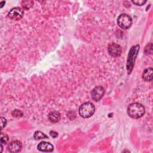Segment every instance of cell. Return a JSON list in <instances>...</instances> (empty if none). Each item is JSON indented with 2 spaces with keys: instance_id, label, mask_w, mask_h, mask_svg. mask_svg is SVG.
Here are the masks:
<instances>
[{
  "instance_id": "obj_16",
  "label": "cell",
  "mask_w": 153,
  "mask_h": 153,
  "mask_svg": "<svg viewBox=\"0 0 153 153\" xmlns=\"http://www.w3.org/2000/svg\"><path fill=\"white\" fill-rule=\"evenodd\" d=\"M12 115L13 117H20L22 116L23 114L18 109H15L12 112Z\"/></svg>"
},
{
  "instance_id": "obj_8",
  "label": "cell",
  "mask_w": 153,
  "mask_h": 153,
  "mask_svg": "<svg viewBox=\"0 0 153 153\" xmlns=\"http://www.w3.org/2000/svg\"><path fill=\"white\" fill-rule=\"evenodd\" d=\"M22 144L19 140H14L10 143L8 146V150L10 152H18L21 151Z\"/></svg>"
},
{
  "instance_id": "obj_17",
  "label": "cell",
  "mask_w": 153,
  "mask_h": 153,
  "mask_svg": "<svg viewBox=\"0 0 153 153\" xmlns=\"http://www.w3.org/2000/svg\"><path fill=\"white\" fill-rule=\"evenodd\" d=\"M7 124V120L4 117H1V130H2Z\"/></svg>"
},
{
  "instance_id": "obj_18",
  "label": "cell",
  "mask_w": 153,
  "mask_h": 153,
  "mask_svg": "<svg viewBox=\"0 0 153 153\" xmlns=\"http://www.w3.org/2000/svg\"><path fill=\"white\" fill-rule=\"evenodd\" d=\"M50 134L51 135V137H56L57 136V135H58V134H57V132H56V131H51L50 132Z\"/></svg>"
},
{
  "instance_id": "obj_14",
  "label": "cell",
  "mask_w": 153,
  "mask_h": 153,
  "mask_svg": "<svg viewBox=\"0 0 153 153\" xmlns=\"http://www.w3.org/2000/svg\"><path fill=\"white\" fill-rule=\"evenodd\" d=\"M8 136L5 134H4L2 133H1V139H0V142L1 143H4V144H6L8 141Z\"/></svg>"
},
{
  "instance_id": "obj_5",
  "label": "cell",
  "mask_w": 153,
  "mask_h": 153,
  "mask_svg": "<svg viewBox=\"0 0 153 153\" xmlns=\"http://www.w3.org/2000/svg\"><path fill=\"white\" fill-rule=\"evenodd\" d=\"M23 16V11L20 7H14L12 8L8 14V17L14 20H19Z\"/></svg>"
},
{
  "instance_id": "obj_15",
  "label": "cell",
  "mask_w": 153,
  "mask_h": 153,
  "mask_svg": "<svg viewBox=\"0 0 153 153\" xmlns=\"http://www.w3.org/2000/svg\"><path fill=\"white\" fill-rule=\"evenodd\" d=\"M131 2L134 4L136 5L137 6H142V5H144L146 2V1H144V0H136V1H132Z\"/></svg>"
},
{
  "instance_id": "obj_9",
  "label": "cell",
  "mask_w": 153,
  "mask_h": 153,
  "mask_svg": "<svg viewBox=\"0 0 153 153\" xmlns=\"http://www.w3.org/2000/svg\"><path fill=\"white\" fill-rule=\"evenodd\" d=\"M38 149L42 152H52L53 151V146L49 142H41L38 146Z\"/></svg>"
},
{
  "instance_id": "obj_1",
  "label": "cell",
  "mask_w": 153,
  "mask_h": 153,
  "mask_svg": "<svg viewBox=\"0 0 153 153\" xmlns=\"http://www.w3.org/2000/svg\"><path fill=\"white\" fill-rule=\"evenodd\" d=\"M128 115L133 118H139L142 117L145 113L144 106L139 103H131L127 108Z\"/></svg>"
},
{
  "instance_id": "obj_4",
  "label": "cell",
  "mask_w": 153,
  "mask_h": 153,
  "mask_svg": "<svg viewBox=\"0 0 153 153\" xmlns=\"http://www.w3.org/2000/svg\"><path fill=\"white\" fill-rule=\"evenodd\" d=\"M139 50V45H136L134 47H133L130 50V51L128 54V60H127V70L128 72L130 73V71L132 70L133 67V64L135 60V58L137 56V52Z\"/></svg>"
},
{
  "instance_id": "obj_13",
  "label": "cell",
  "mask_w": 153,
  "mask_h": 153,
  "mask_svg": "<svg viewBox=\"0 0 153 153\" xmlns=\"http://www.w3.org/2000/svg\"><path fill=\"white\" fill-rule=\"evenodd\" d=\"M33 2L32 1H23L22 2V6L24 9L28 10L32 7Z\"/></svg>"
},
{
  "instance_id": "obj_19",
  "label": "cell",
  "mask_w": 153,
  "mask_h": 153,
  "mask_svg": "<svg viewBox=\"0 0 153 153\" xmlns=\"http://www.w3.org/2000/svg\"><path fill=\"white\" fill-rule=\"evenodd\" d=\"M5 1H2V2H1V4H1L0 7H1V8H2V7H3V5H3V4H5Z\"/></svg>"
},
{
  "instance_id": "obj_2",
  "label": "cell",
  "mask_w": 153,
  "mask_h": 153,
  "mask_svg": "<svg viewBox=\"0 0 153 153\" xmlns=\"http://www.w3.org/2000/svg\"><path fill=\"white\" fill-rule=\"evenodd\" d=\"M78 111L81 117L86 118L93 115L95 111V107L91 102H85L79 106Z\"/></svg>"
},
{
  "instance_id": "obj_7",
  "label": "cell",
  "mask_w": 153,
  "mask_h": 153,
  "mask_svg": "<svg viewBox=\"0 0 153 153\" xmlns=\"http://www.w3.org/2000/svg\"><path fill=\"white\" fill-rule=\"evenodd\" d=\"M105 90L102 86H97L91 91V96L93 100L96 101L99 100L104 95Z\"/></svg>"
},
{
  "instance_id": "obj_10",
  "label": "cell",
  "mask_w": 153,
  "mask_h": 153,
  "mask_svg": "<svg viewBox=\"0 0 153 153\" xmlns=\"http://www.w3.org/2000/svg\"><path fill=\"white\" fill-rule=\"evenodd\" d=\"M48 118L50 122L53 123H56L59 121L60 119V115L57 111H53L49 113V114L48 115Z\"/></svg>"
},
{
  "instance_id": "obj_3",
  "label": "cell",
  "mask_w": 153,
  "mask_h": 153,
  "mask_svg": "<svg viewBox=\"0 0 153 153\" xmlns=\"http://www.w3.org/2000/svg\"><path fill=\"white\" fill-rule=\"evenodd\" d=\"M117 23L122 29L129 28L132 23V19L130 16L127 14H121L117 19Z\"/></svg>"
},
{
  "instance_id": "obj_12",
  "label": "cell",
  "mask_w": 153,
  "mask_h": 153,
  "mask_svg": "<svg viewBox=\"0 0 153 153\" xmlns=\"http://www.w3.org/2000/svg\"><path fill=\"white\" fill-rule=\"evenodd\" d=\"M33 137L36 140L42 139H48V136L41 131H36L34 133Z\"/></svg>"
},
{
  "instance_id": "obj_6",
  "label": "cell",
  "mask_w": 153,
  "mask_h": 153,
  "mask_svg": "<svg viewBox=\"0 0 153 153\" xmlns=\"http://www.w3.org/2000/svg\"><path fill=\"white\" fill-rule=\"evenodd\" d=\"M108 50L109 52V54L114 57H118L121 54V48L120 46V45L116 44V43H112L110 45H109Z\"/></svg>"
},
{
  "instance_id": "obj_11",
  "label": "cell",
  "mask_w": 153,
  "mask_h": 153,
  "mask_svg": "<svg viewBox=\"0 0 153 153\" xmlns=\"http://www.w3.org/2000/svg\"><path fill=\"white\" fill-rule=\"evenodd\" d=\"M152 68H149L146 69L142 74V78L146 81H151L152 79Z\"/></svg>"
}]
</instances>
